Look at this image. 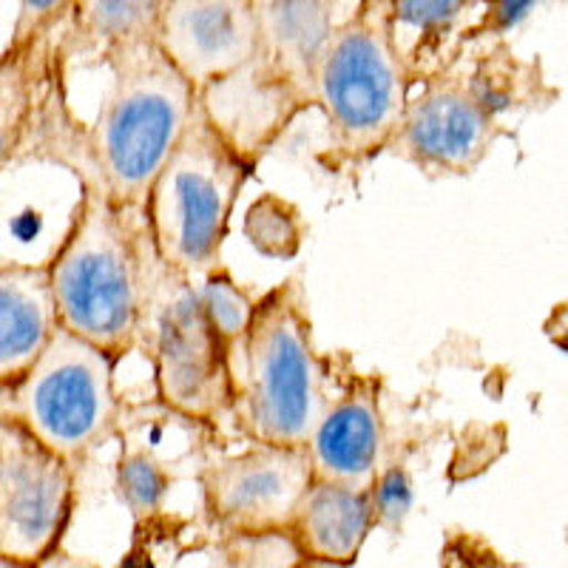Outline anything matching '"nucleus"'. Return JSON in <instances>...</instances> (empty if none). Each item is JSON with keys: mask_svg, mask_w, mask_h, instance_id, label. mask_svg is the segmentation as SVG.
<instances>
[{"mask_svg": "<svg viewBox=\"0 0 568 568\" xmlns=\"http://www.w3.org/2000/svg\"><path fill=\"white\" fill-rule=\"evenodd\" d=\"M169 0H71L54 43L60 60L94 58L103 63L125 45L156 40Z\"/></svg>", "mask_w": 568, "mask_h": 568, "instance_id": "16", "label": "nucleus"}, {"mask_svg": "<svg viewBox=\"0 0 568 568\" xmlns=\"http://www.w3.org/2000/svg\"><path fill=\"white\" fill-rule=\"evenodd\" d=\"M58 327L49 265L0 258V389L23 378Z\"/></svg>", "mask_w": 568, "mask_h": 568, "instance_id": "14", "label": "nucleus"}, {"mask_svg": "<svg viewBox=\"0 0 568 568\" xmlns=\"http://www.w3.org/2000/svg\"><path fill=\"white\" fill-rule=\"evenodd\" d=\"M200 307L205 313L207 324H211L213 336L220 338L225 347L227 358L236 349V344L245 338L247 327H251L253 311H256V298L242 287L236 278L231 276L227 267H213L207 276H202L194 284Z\"/></svg>", "mask_w": 568, "mask_h": 568, "instance_id": "20", "label": "nucleus"}, {"mask_svg": "<svg viewBox=\"0 0 568 568\" xmlns=\"http://www.w3.org/2000/svg\"><path fill=\"white\" fill-rule=\"evenodd\" d=\"M69 7L71 0H18V18H14L12 38L7 45L18 49V45L45 40L63 23Z\"/></svg>", "mask_w": 568, "mask_h": 568, "instance_id": "23", "label": "nucleus"}, {"mask_svg": "<svg viewBox=\"0 0 568 568\" xmlns=\"http://www.w3.org/2000/svg\"><path fill=\"white\" fill-rule=\"evenodd\" d=\"M484 3H486V0H484Z\"/></svg>", "mask_w": 568, "mask_h": 568, "instance_id": "30", "label": "nucleus"}, {"mask_svg": "<svg viewBox=\"0 0 568 568\" xmlns=\"http://www.w3.org/2000/svg\"><path fill=\"white\" fill-rule=\"evenodd\" d=\"M258 54L247 69L298 116L316 105V71L338 27V0H256Z\"/></svg>", "mask_w": 568, "mask_h": 568, "instance_id": "12", "label": "nucleus"}, {"mask_svg": "<svg viewBox=\"0 0 568 568\" xmlns=\"http://www.w3.org/2000/svg\"><path fill=\"white\" fill-rule=\"evenodd\" d=\"M546 329H549L551 342L560 344L562 349H568V302L560 304L555 313H551L549 324H546Z\"/></svg>", "mask_w": 568, "mask_h": 568, "instance_id": "25", "label": "nucleus"}, {"mask_svg": "<svg viewBox=\"0 0 568 568\" xmlns=\"http://www.w3.org/2000/svg\"><path fill=\"white\" fill-rule=\"evenodd\" d=\"M515 103V83L489 58L446 65L413 89L387 154L426 176H464L486 160Z\"/></svg>", "mask_w": 568, "mask_h": 568, "instance_id": "8", "label": "nucleus"}, {"mask_svg": "<svg viewBox=\"0 0 568 568\" xmlns=\"http://www.w3.org/2000/svg\"><path fill=\"white\" fill-rule=\"evenodd\" d=\"M369 497H373L375 529L398 531L413 509V478H409L404 460H384Z\"/></svg>", "mask_w": 568, "mask_h": 568, "instance_id": "22", "label": "nucleus"}, {"mask_svg": "<svg viewBox=\"0 0 568 568\" xmlns=\"http://www.w3.org/2000/svg\"><path fill=\"white\" fill-rule=\"evenodd\" d=\"M233 420L256 444L304 446L329 404L327 362L313 336L304 287L284 278L256 298L231 353Z\"/></svg>", "mask_w": 568, "mask_h": 568, "instance_id": "2", "label": "nucleus"}, {"mask_svg": "<svg viewBox=\"0 0 568 568\" xmlns=\"http://www.w3.org/2000/svg\"><path fill=\"white\" fill-rule=\"evenodd\" d=\"M395 43L413 71L415 85L446 69V45L484 0H387Z\"/></svg>", "mask_w": 568, "mask_h": 568, "instance_id": "17", "label": "nucleus"}, {"mask_svg": "<svg viewBox=\"0 0 568 568\" xmlns=\"http://www.w3.org/2000/svg\"><path fill=\"white\" fill-rule=\"evenodd\" d=\"M0 568H40V566H29V562H18L12 557L0 555Z\"/></svg>", "mask_w": 568, "mask_h": 568, "instance_id": "28", "label": "nucleus"}, {"mask_svg": "<svg viewBox=\"0 0 568 568\" xmlns=\"http://www.w3.org/2000/svg\"><path fill=\"white\" fill-rule=\"evenodd\" d=\"M156 45L205 94L256 60V0H169Z\"/></svg>", "mask_w": 568, "mask_h": 568, "instance_id": "11", "label": "nucleus"}, {"mask_svg": "<svg viewBox=\"0 0 568 568\" xmlns=\"http://www.w3.org/2000/svg\"><path fill=\"white\" fill-rule=\"evenodd\" d=\"M116 364L120 358L103 347L58 327L23 378L9 387V415L52 453L80 464L114 438L123 420Z\"/></svg>", "mask_w": 568, "mask_h": 568, "instance_id": "7", "label": "nucleus"}, {"mask_svg": "<svg viewBox=\"0 0 568 568\" xmlns=\"http://www.w3.org/2000/svg\"><path fill=\"white\" fill-rule=\"evenodd\" d=\"M296 568H353V566H338V562H324V560H311V557H302Z\"/></svg>", "mask_w": 568, "mask_h": 568, "instance_id": "27", "label": "nucleus"}, {"mask_svg": "<svg viewBox=\"0 0 568 568\" xmlns=\"http://www.w3.org/2000/svg\"><path fill=\"white\" fill-rule=\"evenodd\" d=\"M54 156L74 169L80 180L78 207L52 256L45 258L58 322L123 362L136 344L145 220L140 207L111 200L91 160L85 131H65Z\"/></svg>", "mask_w": 568, "mask_h": 568, "instance_id": "1", "label": "nucleus"}, {"mask_svg": "<svg viewBox=\"0 0 568 568\" xmlns=\"http://www.w3.org/2000/svg\"><path fill=\"white\" fill-rule=\"evenodd\" d=\"M540 0H486L478 23L471 27V34H506L520 27L529 18L531 9Z\"/></svg>", "mask_w": 568, "mask_h": 568, "instance_id": "24", "label": "nucleus"}, {"mask_svg": "<svg viewBox=\"0 0 568 568\" xmlns=\"http://www.w3.org/2000/svg\"><path fill=\"white\" fill-rule=\"evenodd\" d=\"M302 557L291 531L220 535L207 568H296Z\"/></svg>", "mask_w": 568, "mask_h": 568, "instance_id": "21", "label": "nucleus"}, {"mask_svg": "<svg viewBox=\"0 0 568 568\" xmlns=\"http://www.w3.org/2000/svg\"><path fill=\"white\" fill-rule=\"evenodd\" d=\"M78 504V464L12 415L0 418V555L40 566L63 549Z\"/></svg>", "mask_w": 568, "mask_h": 568, "instance_id": "9", "label": "nucleus"}, {"mask_svg": "<svg viewBox=\"0 0 568 568\" xmlns=\"http://www.w3.org/2000/svg\"><path fill=\"white\" fill-rule=\"evenodd\" d=\"M373 529L375 511L367 489L313 480L287 531L304 557L355 566Z\"/></svg>", "mask_w": 568, "mask_h": 568, "instance_id": "15", "label": "nucleus"}, {"mask_svg": "<svg viewBox=\"0 0 568 568\" xmlns=\"http://www.w3.org/2000/svg\"><path fill=\"white\" fill-rule=\"evenodd\" d=\"M120 438H123V446H120L114 469L116 491L134 520H149L156 511L165 509V500L176 480L174 466L160 458L151 446H145V440L125 438V435Z\"/></svg>", "mask_w": 568, "mask_h": 568, "instance_id": "19", "label": "nucleus"}, {"mask_svg": "<svg viewBox=\"0 0 568 568\" xmlns=\"http://www.w3.org/2000/svg\"><path fill=\"white\" fill-rule=\"evenodd\" d=\"M45 40L18 45V49L7 45L0 52V174L23 149L38 120L45 69L52 54V49L45 52Z\"/></svg>", "mask_w": 568, "mask_h": 568, "instance_id": "18", "label": "nucleus"}, {"mask_svg": "<svg viewBox=\"0 0 568 568\" xmlns=\"http://www.w3.org/2000/svg\"><path fill=\"white\" fill-rule=\"evenodd\" d=\"M9 415V389H0V418Z\"/></svg>", "mask_w": 568, "mask_h": 568, "instance_id": "29", "label": "nucleus"}, {"mask_svg": "<svg viewBox=\"0 0 568 568\" xmlns=\"http://www.w3.org/2000/svg\"><path fill=\"white\" fill-rule=\"evenodd\" d=\"M103 65L111 80L85 142L111 200L142 211L151 182L194 116L200 91L156 40L125 45Z\"/></svg>", "mask_w": 568, "mask_h": 568, "instance_id": "3", "label": "nucleus"}, {"mask_svg": "<svg viewBox=\"0 0 568 568\" xmlns=\"http://www.w3.org/2000/svg\"><path fill=\"white\" fill-rule=\"evenodd\" d=\"M415 78L395 43L387 0H358L338 20L316 71V105L329 162L364 165L387 154L407 114Z\"/></svg>", "mask_w": 568, "mask_h": 568, "instance_id": "4", "label": "nucleus"}, {"mask_svg": "<svg viewBox=\"0 0 568 568\" xmlns=\"http://www.w3.org/2000/svg\"><path fill=\"white\" fill-rule=\"evenodd\" d=\"M154 373L156 400L171 413L216 429L233 420L231 358L200 307L194 284L156 256L142 233L136 344Z\"/></svg>", "mask_w": 568, "mask_h": 568, "instance_id": "6", "label": "nucleus"}, {"mask_svg": "<svg viewBox=\"0 0 568 568\" xmlns=\"http://www.w3.org/2000/svg\"><path fill=\"white\" fill-rule=\"evenodd\" d=\"M304 446L256 444L207 460L200 469L202 506L216 535L287 531L313 484Z\"/></svg>", "mask_w": 568, "mask_h": 568, "instance_id": "10", "label": "nucleus"}, {"mask_svg": "<svg viewBox=\"0 0 568 568\" xmlns=\"http://www.w3.org/2000/svg\"><path fill=\"white\" fill-rule=\"evenodd\" d=\"M253 171L256 162L222 134L200 100L142 202L156 256L191 284L222 265L233 207Z\"/></svg>", "mask_w": 568, "mask_h": 568, "instance_id": "5", "label": "nucleus"}, {"mask_svg": "<svg viewBox=\"0 0 568 568\" xmlns=\"http://www.w3.org/2000/svg\"><path fill=\"white\" fill-rule=\"evenodd\" d=\"M304 449L316 480H329L349 489H373L387 460L382 378L349 375L342 393L329 398Z\"/></svg>", "mask_w": 568, "mask_h": 568, "instance_id": "13", "label": "nucleus"}, {"mask_svg": "<svg viewBox=\"0 0 568 568\" xmlns=\"http://www.w3.org/2000/svg\"><path fill=\"white\" fill-rule=\"evenodd\" d=\"M40 568H100V566L94 560H89V557L71 555V551L60 549V551H54L49 560L40 562Z\"/></svg>", "mask_w": 568, "mask_h": 568, "instance_id": "26", "label": "nucleus"}]
</instances>
